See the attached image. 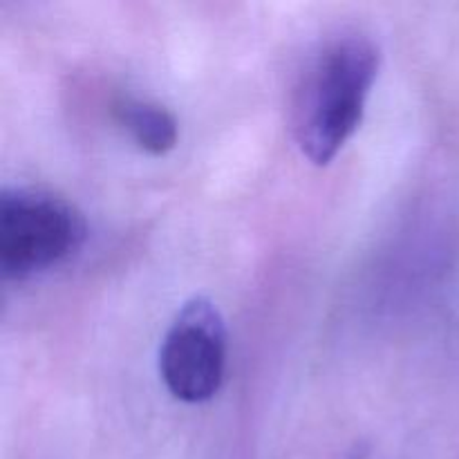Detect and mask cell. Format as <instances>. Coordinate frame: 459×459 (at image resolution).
<instances>
[{
  "instance_id": "3",
  "label": "cell",
  "mask_w": 459,
  "mask_h": 459,
  "mask_svg": "<svg viewBox=\"0 0 459 459\" xmlns=\"http://www.w3.org/2000/svg\"><path fill=\"white\" fill-rule=\"evenodd\" d=\"M227 370V325L220 309L195 296L170 323L160 350V375L166 390L184 403L209 402Z\"/></svg>"
},
{
  "instance_id": "1",
  "label": "cell",
  "mask_w": 459,
  "mask_h": 459,
  "mask_svg": "<svg viewBox=\"0 0 459 459\" xmlns=\"http://www.w3.org/2000/svg\"><path fill=\"white\" fill-rule=\"evenodd\" d=\"M379 65L377 43L359 31L334 36L307 63L291 101V133L312 164H330L357 133Z\"/></svg>"
},
{
  "instance_id": "2",
  "label": "cell",
  "mask_w": 459,
  "mask_h": 459,
  "mask_svg": "<svg viewBox=\"0 0 459 459\" xmlns=\"http://www.w3.org/2000/svg\"><path fill=\"white\" fill-rule=\"evenodd\" d=\"M88 222L65 197L45 188H4L0 195V272L12 281L67 263L83 247Z\"/></svg>"
},
{
  "instance_id": "4",
  "label": "cell",
  "mask_w": 459,
  "mask_h": 459,
  "mask_svg": "<svg viewBox=\"0 0 459 459\" xmlns=\"http://www.w3.org/2000/svg\"><path fill=\"white\" fill-rule=\"evenodd\" d=\"M117 119L128 130L139 151L161 157L178 146V119L160 103L130 99L117 108Z\"/></svg>"
}]
</instances>
